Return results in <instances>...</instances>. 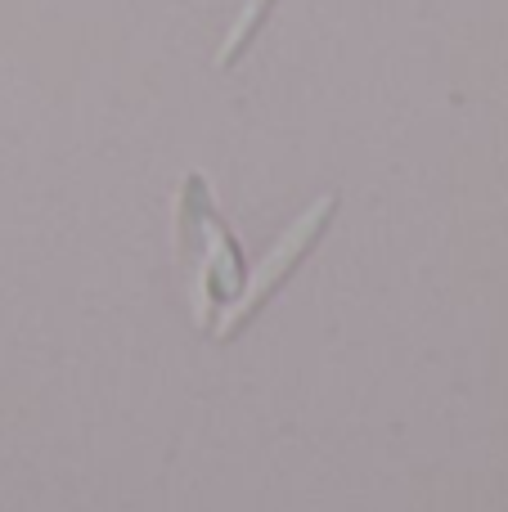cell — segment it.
Listing matches in <instances>:
<instances>
[{
  "label": "cell",
  "mask_w": 508,
  "mask_h": 512,
  "mask_svg": "<svg viewBox=\"0 0 508 512\" xmlns=\"http://www.w3.org/2000/svg\"><path fill=\"white\" fill-rule=\"evenodd\" d=\"M333 212H338V194L329 189V194H320L302 216H297L293 225H288L284 234H279L275 248L261 256L257 270H252L248 279H243V288L234 292V297L221 306V315L212 319V337H234L252 315H257L261 306H266L270 292H275L279 283H284L288 274L297 270V261H302V256L315 248V239L324 234V225H329V216H333Z\"/></svg>",
  "instance_id": "1"
},
{
  "label": "cell",
  "mask_w": 508,
  "mask_h": 512,
  "mask_svg": "<svg viewBox=\"0 0 508 512\" xmlns=\"http://www.w3.org/2000/svg\"><path fill=\"white\" fill-rule=\"evenodd\" d=\"M185 221L203 234V265H198L194 279V310L198 324L212 328V301H230L243 288V265H239V248H234L230 230L221 225V216L207 203V189L198 176L185 180Z\"/></svg>",
  "instance_id": "2"
},
{
  "label": "cell",
  "mask_w": 508,
  "mask_h": 512,
  "mask_svg": "<svg viewBox=\"0 0 508 512\" xmlns=\"http://www.w3.org/2000/svg\"><path fill=\"white\" fill-rule=\"evenodd\" d=\"M270 5L275 0H243V9L234 14V23H230V32H225V41H221V50H216V68H230L234 59L243 54V45L252 41V32H257L261 23H266V14H270Z\"/></svg>",
  "instance_id": "3"
}]
</instances>
